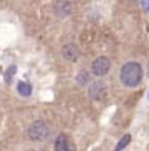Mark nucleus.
Listing matches in <instances>:
<instances>
[{"instance_id":"nucleus-1","label":"nucleus","mask_w":149,"mask_h":151,"mask_svg":"<svg viewBox=\"0 0 149 151\" xmlns=\"http://www.w3.org/2000/svg\"><path fill=\"white\" fill-rule=\"evenodd\" d=\"M121 82L127 88H134L142 80V67L137 62H127L121 68Z\"/></svg>"},{"instance_id":"nucleus-2","label":"nucleus","mask_w":149,"mask_h":151,"mask_svg":"<svg viewBox=\"0 0 149 151\" xmlns=\"http://www.w3.org/2000/svg\"><path fill=\"white\" fill-rule=\"evenodd\" d=\"M49 135V129L43 122H34L28 129V136L33 141H43Z\"/></svg>"},{"instance_id":"nucleus-3","label":"nucleus","mask_w":149,"mask_h":151,"mask_svg":"<svg viewBox=\"0 0 149 151\" xmlns=\"http://www.w3.org/2000/svg\"><path fill=\"white\" fill-rule=\"evenodd\" d=\"M111 68V61L106 56H99L92 64V71L95 76H105Z\"/></svg>"},{"instance_id":"nucleus-4","label":"nucleus","mask_w":149,"mask_h":151,"mask_svg":"<svg viewBox=\"0 0 149 151\" xmlns=\"http://www.w3.org/2000/svg\"><path fill=\"white\" fill-rule=\"evenodd\" d=\"M62 55H63V58L68 59V61H77V58H78V55H80V49L74 45V43H68V45L63 46Z\"/></svg>"},{"instance_id":"nucleus-5","label":"nucleus","mask_w":149,"mask_h":151,"mask_svg":"<svg viewBox=\"0 0 149 151\" xmlns=\"http://www.w3.org/2000/svg\"><path fill=\"white\" fill-rule=\"evenodd\" d=\"M103 95H105V86L102 83L98 82L90 88V98L92 99H101Z\"/></svg>"},{"instance_id":"nucleus-6","label":"nucleus","mask_w":149,"mask_h":151,"mask_svg":"<svg viewBox=\"0 0 149 151\" xmlns=\"http://www.w3.org/2000/svg\"><path fill=\"white\" fill-rule=\"evenodd\" d=\"M55 151H68V141L65 135H59L55 141Z\"/></svg>"},{"instance_id":"nucleus-7","label":"nucleus","mask_w":149,"mask_h":151,"mask_svg":"<svg viewBox=\"0 0 149 151\" xmlns=\"http://www.w3.org/2000/svg\"><path fill=\"white\" fill-rule=\"evenodd\" d=\"M18 92L22 95V96H30L31 95V85L27 83V82H21L18 85Z\"/></svg>"},{"instance_id":"nucleus-8","label":"nucleus","mask_w":149,"mask_h":151,"mask_svg":"<svg viewBox=\"0 0 149 151\" xmlns=\"http://www.w3.org/2000/svg\"><path fill=\"white\" fill-rule=\"evenodd\" d=\"M130 139H131V136H130V135H124V136L118 141V144H117V147H115V151H121L123 148H125V147L128 145Z\"/></svg>"},{"instance_id":"nucleus-9","label":"nucleus","mask_w":149,"mask_h":151,"mask_svg":"<svg viewBox=\"0 0 149 151\" xmlns=\"http://www.w3.org/2000/svg\"><path fill=\"white\" fill-rule=\"evenodd\" d=\"M15 73H16V67H15V65H11V67H9V70L6 71V74H5V80H6L8 83L11 82V79H12V76H14Z\"/></svg>"},{"instance_id":"nucleus-10","label":"nucleus","mask_w":149,"mask_h":151,"mask_svg":"<svg viewBox=\"0 0 149 151\" xmlns=\"http://www.w3.org/2000/svg\"><path fill=\"white\" fill-rule=\"evenodd\" d=\"M86 80H87V74H86V73H83V74H78V77H77V82H78V85H84V83H86Z\"/></svg>"},{"instance_id":"nucleus-11","label":"nucleus","mask_w":149,"mask_h":151,"mask_svg":"<svg viewBox=\"0 0 149 151\" xmlns=\"http://www.w3.org/2000/svg\"><path fill=\"white\" fill-rule=\"evenodd\" d=\"M142 2V8H143V11H149V0H140Z\"/></svg>"}]
</instances>
